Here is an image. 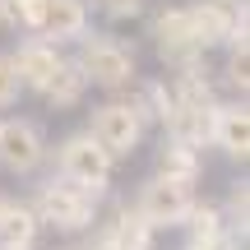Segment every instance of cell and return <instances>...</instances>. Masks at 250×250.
<instances>
[{"mask_svg":"<svg viewBox=\"0 0 250 250\" xmlns=\"http://www.w3.org/2000/svg\"><path fill=\"white\" fill-rule=\"evenodd\" d=\"M111 167L116 162L93 144L88 130H74L56 144V176L61 181H74V186L93 190V195H111Z\"/></svg>","mask_w":250,"mask_h":250,"instance_id":"obj_4","label":"cell"},{"mask_svg":"<svg viewBox=\"0 0 250 250\" xmlns=\"http://www.w3.org/2000/svg\"><path fill=\"white\" fill-rule=\"evenodd\" d=\"M5 204H9V195H5V190H0V213H5Z\"/></svg>","mask_w":250,"mask_h":250,"instance_id":"obj_23","label":"cell"},{"mask_svg":"<svg viewBox=\"0 0 250 250\" xmlns=\"http://www.w3.org/2000/svg\"><path fill=\"white\" fill-rule=\"evenodd\" d=\"M181 232H186L190 246H227V250H246L232 241V232H227V218L223 208L213 204V199H195L186 213V223H181Z\"/></svg>","mask_w":250,"mask_h":250,"instance_id":"obj_11","label":"cell"},{"mask_svg":"<svg viewBox=\"0 0 250 250\" xmlns=\"http://www.w3.org/2000/svg\"><path fill=\"white\" fill-rule=\"evenodd\" d=\"M5 9H9V0H0V23H5Z\"/></svg>","mask_w":250,"mask_h":250,"instance_id":"obj_24","label":"cell"},{"mask_svg":"<svg viewBox=\"0 0 250 250\" xmlns=\"http://www.w3.org/2000/svg\"><path fill=\"white\" fill-rule=\"evenodd\" d=\"M227 83H232L236 93H241L246 102V83H250V56H246V42H227Z\"/></svg>","mask_w":250,"mask_h":250,"instance_id":"obj_19","label":"cell"},{"mask_svg":"<svg viewBox=\"0 0 250 250\" xmlns=\"http://www.w3.org/2000/svg\"><path fill=\"white\" fill-rule=\"evenodd\" d=\"M61 250H83V246H61Z\"/></svg>","mask_w":250,"mask_h":250,"instance_id":"obj_25","label":"cell"},{"mask_svg":"<svg viewBox=\"0 0 250 250\" xmlns=\"http://www.w3.org/2000/svg\"><path fill=\"white\" fill-rule=\"evenodd\" d=\"M88 134H93V144H98L111 162H125V158L139 153L148 125L139 121V111L130 107V98H111V102H102V107H93Z\"/></svg>","mask_w":250,"mask_h":250,"instance_id":"obj_3","label":"cell"},{"mask_svg":"<svg viewBox=\"0 0 250 250\" xmlns=\"http://www.w3.org/2000/svg\"><path fill=\"white\" fill-rule=\"evenodd\" d=\"M33 213L42 223V232H56V236H83L98 227V213L107 204V195H93V190L74 186V181H61V176H46L42 186L33 190Z\"/></svg>","mask_w":250,"mask_h":250,"instance_id":"obj_1","label":"cell"},{"mask_svg":"<svg viewBox=\"0 0 250 250\" xmlns=\"http://www.w3.org/2000/svg\"><path fill=\"white\" fill-rule=\"evenodd\" d=\"M223 218H227V232H232V241L236 246H246V223H250V186L246 181H232L227 186V199L223 204Z\"/></svg>","mask_w":250,"mask_h":250,"instance_id":"obj_17","label":"cell"},{"mask_svg":"<svg viewBox=\"0 0 250 250\" xmlns=\"http://www.w3.org/2000/svg\"><path fill=\"white\" fill-rule=\"evenodd\" d=\"M208 144L218 153H227L232 162H246V153H250V111H246V102H218L213 107Z\"/></svg>","mask_w":250,"mask_h":250,"instance_id":"obj_10","label":"cell"},{"mask_svg":"<svg viewBox=\"0 0 250 250\" xmlns=\"http://www.w3.org/2000/svg\"><path fill=\"white\" fill-rule=\"evenodd\" d=\"M74 65L83 70L88 88H107V93H121L139 79V56L125 37H111V33H93V37H79V56Z\"/></svg>","mask_w":250,"mask_h":250,"instance_id":"obj_2","label":"cell"},{"mask_svg":"<svg viewBox=\"0 0 250 250\" xmlns=\"http://www.w3.org/2000/svg\"><path fill=\"white\" fill-rule=\"evenodd\" d=\"M148 37H153V46H158L162 65H171V70H186V65L204 61V51L195 46V33H190L186 5H162L158 14H153V23H148Z\"/></svg>","mask_w":250,"mask_h":250,"instance_id":"obj_8","label":"cell"},{"mask_svg":"<svg viewBox=\"0 0 250 250\" xmlns=\"http://www.w3.org/2000/svg\"><path fill=\"white\" fill-rule=\"evenodd\" d=\"M19 79H14V65H9V51H0V111L19 102Z\"/></svg>","mask_w":250,"mask_h":250,"instance_id":"obj_20","label":"cell"},{"mask_svg":"<svg viewBox=\"0 0 250 250\" xmlns=\"http://www.w3.org/2000/svg\"><path fill=\"white\" fill-rule=\"evenodd\" d=\"M181 250H227V246H190V241H186Z\"/></svg>","mask_w":250,"mask_h":250,"instance_id":"obj_22","label":"cell"},{"mask_svg":"<svg viewBox=\"0 0 250 250\" xmlns=\"http://www.w3.org/2000/svg\"><path fill=\"white\" fill-rule=\"evenodd\" d=\"M158 176L199 186V176H204V153H199V148H186V144L162 139V148H158Z\"/></svg>","mask_w":250,"mask_h":250,"instance_id":"obj_15","label":"cell"},{"mask_svg":"<svg viewBox=\"0 0 250 250\" xmlns=\"http://www.w3.org/2000/svg\"><path fill=\"white\" fill-rule=\"evenodd\" d=\"M88 5H98L107 19H134V14H144V0H88Z\"/></svg>","mask_w":250,"mask_h":250,"instance_id":"obj_21","label":"cell"},{"mask_svg":"<svg viewBox=\"0 0 250 250\" xmlns=\"http://www.w3.org/2000/svg\"><path fill=\"white\" fill-rule=\"evenodd\" d=\"M61 46L56 42H46V37H23V42L9 51V65H14V79H19V88L23 93H37L42 98V88L51 83V74L61 70Z\"/></svg>","mask_w":250,"mask_h":250,"instance_id":"obj_9","label":"cell"},{"mask_svg":"<svg viewBox=\"0 0 250 250\" xmlns=\"http://www.w3.org/2000/svg\"><path fill=\"white\" fill-rule=\"evenodd\" d=\"M130 107L139 111V121L144 125H162L167 121V111H171V88H167V79H134L130 83Z\"/></svg>","mask_w":250,"mask_h":250,"instance_id":"obj_16","label":"cell"},{"mask_svg":"<svg viewBox=\"0 0 250 250\" xmlns=\"http://www.w3.org/2000/svg\"><path fill=\"white\" fill-rule=\"evenodd\" d=\"M195 186H186V181H171V176H144L139 181V190H134V213L144 218V223L153 227V232H171V227H181L186 223V213H190V204H195Z\"/></svg>","mask_w":250,"mask_h":250,"instance_id":"obj_5","label":"cell"},{"mask_svg":"<svg viewBox=\"0 0 250 250\" xmlns=\"http://www.w3.org/2000/svg\"><path fill=\"white\" fill-rule=\"evenodd\" d=\"M83 98H88V79H83V70L74 65V56H65L61 70L51 74V83L42 88V102L51 111H70V107H79Z\"/></svg>","mask_w":250,"mask_h":250,"instance_id":"obj_14","label":"cell"},{"mask_svg":"<svg viewBox=\"0 0 250 250\" xmlns=\"http://www.w3.org/2000/svg\"><path fill=\"white\" fill-rule=\"evenodd\" d=\"M46 42H79L88 37V0H46V23H42Z\"/></svg>","mask_w":250,"mask_h":250,"instance_id":"obj_12","label":"cell"},{"mask_svg":"<svg viewBox=\"0 0 250 250\" xmlns=\"http://www.w3.org/2000/svg\"><path fill=\"white\" fill-rule=\"evenodd\" d=\"M5 23H9V28H23V33H33V37H42V23H46V0H9Z\"/></svg>","mask_w":250,"mask_h":250,"instance_id":"obj_18","label":"cell"},{"mask_svg":"<svg viewBox=\"0 0 250 250\" xmlns=\"http://www.w3.org/2000/svg\"><path fill=\"white\" fill-rule=\"evenodd\" d=\"M46 158H51V148H46V134L37 121L0 116V167L9 176H33V171H42Z\"/></svg>","mask_w":250,"mask_h":250,"instance_id":"obj_7","label":"cell"},{"mask_svg":"<svg viewBox=\"0 0 250 250\" xmlns=\"http://www.w3.org/2000/svg\"><path fill=\"white\" fill-rule=\"evenodd\" d=\"M42 241V223H37L28 199H9L0 213V250H37Z\"/></svg>","mask_w":250,"mask_h":250,"instance_id":"obj_13","label":"cell"},{"mask_svg":"<svg viewBox=\"0 0 250 250\" xmlns=\"http://www.w3.org/2000/svg\"><path fill=\"white\" fill-rule=\"evenodd\" d=\"M190 33L199 51H213L227 42H246V0H190L186 5Z\"/></svg>","mask_w":250,"mask_h":250,"instance_id":"obj_6","label":"cell"}]
</instances>
